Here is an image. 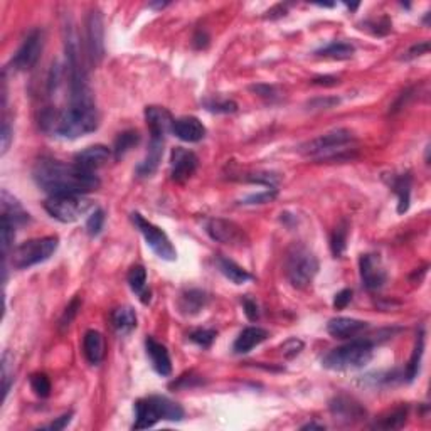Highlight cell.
<instances>
[{"mask_svg": "<svg viewBox=\"0 0 431 431\" xmlns=\"http://www.w3.org/2000/svg\"><path fill=\"white\" fill-rule=\"evenodd\" d=\"M278 192L277 189H270V190H263V192H258V194H251V196H248L246 199L243 201V204L246 205H256V204H266V203H271V201L277 199Z\"/></svg>", "mask_w": 431, "mask_h": 431, "instance_id": "b9f144b4", "label": "cell"}, {"mask_svg": "<svg viewBox=\"0 0 431 431\" xmlns=\"http://www.w3.org/2000/svg\"><path fill=\"white\" fill-rule=\"evenodd\" d=\"M208 302H209L208 293L203 292V290H197V288L185 290V292L181 293V297H178V300H177L178 312H181L182 315H187V317L197 315V313H199L201 310L208 305Z\"/></svg>", "mask_w": 431, "mask_h": 431, "instance_id": "7402d4cb", "label": "cell"}, {"mask_svg": "<svg viewBox=\"0 0 431 431\" xmlns=\"http://www.w3.org/2000/svg\"><path fill=\"white\" fill-rule=\"evenodd\" d=\"M138 142H140V135H138L137 130L122 131V134L116 137L115 145H113V154H115L116 161H118V158H122L127 152H130L134 147H137Z\"/></svg>", "mask_w": 431, "mask_h": 431, "instance_id": "d6a6232c", "label": "cell"}, {"mask_svg": "<svg viewBox=\"0 0 431 431\" xmlns=\"http://www.w3.org/2000/svg\"><path fill=\"white\" fill-rule=\"evenodd\" d=\"M104 224V212L103 209H95L91 216L86 221V231L89 236H98L102 232Z\"/></svg>", "mask_w": 431, "mask_h": 431, "instance_id": "ab89813d", "label": "cell"}, {"mask_svg": "<svg viewBox=\"0 0 431 431\" xmlns=\"http://www.w3.org/2000/svg\"><path fill=\"white\" fill-rule=\"evenodd\" d=\"M145 120L150 130V137H165L169 131H172L174 122H176L172 113L162 107H147Z\"/></svg>", "mask_w": 431, "mask_h": 431, "instance_id": "2e32d148", "label": "cell"}, {"mask_svg": "<svg viewBox=\"0 0 431 431\" xmlns=\"http://www.w3.org/2000/svg\"><path fill=\"white\" fill-rule=\"evenodd\" d=\"M268 330L262 327H246L241 333L238 336V339L235 340L232 345V351L236 354H248L250 351H253L256 345L265 342L268 339Z\"/></svg>", "mask_w": 431, "mask_h": 431, "instance_id": "603a6c76", "label": "cell"}, {"mask_svg": "<svg viewBox=\"0 0 431 431\" xmlns=\"http://www.w3.org/2000/svg\"><path fill=\"white\" fill-rule=\"evenodd\" d=\"M2 216L9 217L12 223L17 224H24L29 221V214L22 209V205L19 204L17 199H14L7 190H2Z\"/></svg>", "mask_w": 431, "mask_h": 431, "instance_id": "4dcf8cb0", "label": "cell"}, {"mask_svg": "<svg viewBox=\"0 0 431 431\" xmlns=\"http://www.w3.org/2000/svg\"><path fill=\"white\" fill-rule=\"evenodd\" d=\"M302 430H325V426L317 425V423H309V425L302 426Z\"/></svg>", "mask_w": 431, "mask_h": 431, "instance_id": "db71d44e", "label": "cell"}, {"mask_svg": "<svg viewBox=\"0 0 431 431\" xmlns=\"http://www.w3.org/2000/svg\"><path fill=\"white\" fill-rule=\"evenodd\" d=\"M359 271L363 285L367 290H379L386 283L387 275L378 255H363L359 259Z\"/></svg>", "mask_w": 431, "mask_h": 431, "instance_id": "4fadbf2b", "label": "cell"}, {"mask_svg": "<svg viewBox=\"0 0 431 431\" xmlns=\"http://www.w3.org/2000/svg\"><path fill=\"white\" fill-rule=\"evenodd\" d=\"M204 107L212 113H235L238 111V104L231 100H205Z\"/></svg>", "mask_w": 431, "mask_h": 431, "instance_id": "8d00e7d4", "label": "cell"}, {"mask_svg": "<svg viewBox=\"0 0 431 431\" xmlns=\"http://www.w3.org/2000/svg\"><path fill=\"white\" fill-rule=\"evenodd\" d=\"M131 223H134L135 228L142 232V236L145 238L147 246H149L158 258L165 259V262H176L177 258L176 248H174L169 236H167L161 228H157L155 224L150 223V221H147L145 217L138 214V212H131Z\"/></svg>", "mask_w": 431, "mask_h": 431, "instance_id": "9c48e42d", "label": "cell"}, {"mask_svg": "<svg viewBox=\"0 0 431 431\" xmlns=\"http://www.w3.org/2000/svg\"><path fill=\"white\" fill-rule=\"evenodd\" d=\"M128 285H130L131 292H134L140 298L143 305L150 304V290L147 288V270L142 265H134L130 268L127 275Z\"/></svg>", "mask_w": 431, "mask_h": 431, "instance_id": "484cf974", "label": "cell"}, {"mask_svg": "<svg viewBox=\"0 0 431 431\" xmlns=\"http://www.w3.org/2000/svg\"><path fill=\"white\" fill-rule=\"evenodd\" d=\"M407 418V406H398L393 411L380 416L378 421L374 423V428L379 430H399L405 426Z\"/></svg>", "mask_w": 431, "mask_h": 431, "instance_id": "1f68e13d", "label": "cell"}, {"mask_svg": "<svg viewBox=\"0 0 431 431\" xmlns=\"http://www.w3.org/2000/svg\"><path fill=\"white\" fill-rule=\"evenodd\" d=\"M216 330L212 329H197L194 330V332H190L189 339L192 340V342H196L197 345H201V347L208 349L211 347L212 342L216 340Z\"/></svg>", "mask_w": 431, "mask_h": 431, "instance_id": "74e56055", "label": "cell"}, {"mask_svg": "<svg viewBox=\"0 0 431 431\" xmlns=\"http://www.w3.org/2000/svg\"><path fill=\"white\" fill-rule=\"evenodd\" d=\"M330 411H332L333 416L345 423L360 421V419L366 416V410L352 398H347V396H337V398H333L330 401Z\"/></svg>", "mask_w": 431, "mask_h": 431, "instance_id": "e0dca14e", "label": "cell"}, {"mask_svg": "<svg viewBox=\"0 0 431 431\" xmlns=\"http://www.w3.org/2000/svg\"><path fill=\"white\" fill-rule=\"evenodd\" d=\"M111 150L104 145H91L81 150L75 155V164L88 172H95L96 169L103 167L110 158Z\"/></svg>", "mask_w": 431, "mask_h": 431, "instance_id": "d6986e66", "label": "cell"}, {"mask_svg": "<svg viewBox=\"0 0 431 431\" xmlns=\"http://www.w3.org/2000/svg\"><path fill=\"white\" fill-rule=\"evenodd\" d=\"M86 53L93 64H100L104 57V26L100 10H89L86 17Z\"/></svg>", "mask_w": 431, "mask_h": 431, "instance_id": "7c38bea8", "label": "cell"}, {"mask_svg": "<svg viewBox=\"0 0 431 431\" xmlns=\"http://www.w3.org/2000/svg\"><path fill=\"white\" fill-rule=\"evenodd\" d=\"M374 344L367 339L351 340L349 344L332 349L322 359V366L330 371H354L371 363Z\"/></svg>", "mask_w": 431, "mask_h": 431, "instance_id": "5b68a950", "label": "cell"}, {"mask_svg": "<svg viewBox=\"0 0 431 431\" xmlns=\"http://www.w3.org/2000/svg\"><path fill=\"white\" fill-rule=\"evenodd\" d=\"M205 231L217 243L228 244L232 248H246L250 246V236L246 231L239 226L238 223L229 219H223V217H214L209 219L205 224Z\"/></svg>", "mask_w": 431, "mask_h": 431, "instance_id": "30bf717a", "label": "cell"}, {"mask_svg": "<svg viewBox=\"0 0 431 431\" xmlns=\"http://www.w3.org/2000/svg\"><path fill=\"white\" fill-rule=\"evenodd\" d=\"M356 48L351 44V42H344V41H333L330 44L324 46V48L317 49L315 54L320 57H329V59H351L354 56Z\"/></svg>", "mask_w": 431, "mask_h": 431, "instance_id": "f1b7e54d", "label": "cell"}, {"mask_svg": "<svg viewBox=\"0 0 431 431\" xmlns=\"http://www.w3.org/2000/svg\"><path fill=\"white\" fill-rule=\"evenodd\" d=\"M30 387L39 398H48L51 394V380L44 372H37V374L30 376Z\"/></svg>", "mask_w": 431, "mask_h": 431, "instance_id": "e575fe53", "label": "cell"}, {"mask_svg": "<svg viewBox=\"0 0 431 431\" xmlns=\"http://www.w3.org/2000/svg\"><path fill=\"white\" fill-rule=\"evenodd\" d=\"M184 418V410L172 399L165 396H149V398L138 399L135 403V430L152 428L155 423L161 419L167 421H181Z\"/></svg>", "mask_w": 431, "mask_h": 431, "instance_id": "277c9868", "label": "cell"}, {"mask_svg": "<svg viewBox=\"0 0 431 431\" xmlns=\"http://www.w3.org/2000/svg\"><path fill=\"white\" fill-rule=\"evenodd\" d=\"M111 325L118 336H128L137 329V313L131 306L123 305L113 310L111 313Z\"/></svg>", "mask_w": 431, "mask_h": 431, "instance_id": "d4e9b609", "label": "cell"}, {"mask_svg": "<svg viewBox=\"0 0 431 431\" xmlns=\"http://www.w3.org/2000/svg\"><path fill=\"white\" fill-rule=\"evenodd\" d=\"M41 123L56 137L75 140L93 134L100 125V115L95 102L69 103V107L63 111H44Z\"/></svg>", "mask_w": 431, "mask_h": 431, "instance_id": "7a4b0ae2", "label": "cell"}, {"mask_svg": "<svg viewBox=\"0 0 431 431\" xmlns=\"http://www.w3.org/2000/svg\"><path fill=\"white\" fill-rule=\"evenodd\" d=\"M423 354H425V332L419 330L416 336V344H414V349H413V354H411L410 363H407L406 371H405V378L407 383H413V380L418 378L419 367H421Z\"/></svg>", "mask_w": 431, "mask_h": 431, "instance_id": "f546056e", "label": "cell"}, {"mask_svg": "<svg viewBox=\"0 0 431 431\" xmlns=\"http://www.w3.org/2000/svg\"><path fill=\"white\" fill-rule=\"evenodd\" d=\"M36 184L49 196L63 194H88L100 187V178L95 172L81 169L76 164H64L51 158L39 161L33 170Z\"/></svg>", "mask_w": 431, "mask_h": 431, "instance_id": "6da1fadb", "label": "cell"}, {"mask_svg": "<svg viewBox=\"0 0 431 431\" xmlns=\"http://www.w3.org/2000/svg\"><path fill=\"white\" fill-rule=\"evenodd\" d=\"M172 134L182 142L196 143L205 137V127L196 116H182L174 122Z\"/></svg>", "mask_w": 431, "mask_h": 431, "instance_id": "ac0fdd59", "label": "cell"}, {"mask_svg": "<svg viewBox=\"0 0 431 431\" xmlns=\"http://www.w3.org/2000/svg\"><path fill=\"white\" fill-rule=\"evenodd\" d=\"M279 351H282L285 359H295V357L304 351V342H302L300 339H297V337H292V339H288L286 342L282 344Z\"/></svg>", "mask_w": 431, "mask_h": 431, "instance_id": "60d3db41", "label": "cell"}, {"mask_svg": "<svg viewBox=\"0 0 431 431\" xmlns=\"http://www.w3.org/2000/svg\"><path fill=\"white\" fill-rule=\"evenodd\" d=\"M73 418V411H69V413H64L63 416L56 418L53 423H49V425L42 426V430H49V431H59V430H64L66 426L69 425V421H71Z\"/></svg>", "mask_w": 431, "mask_h": 431, "instance_id": "bcb514c9", "label": "cell"}, {"mask_svg": "<svg viewBox=\"0 0 431 431\" xmlns=\"http://www.w3.org/2000/svg\"><path fill=\"white\" fill-rule=\"evenodd\" d=\"M0 138H2V154H6L7 150H9L10 140H12V128H10L7 120H3L2 123V134H0Z\"/></svg>", "mask_w": 431, "mask_h": 431, "instance_id": "681fc988", "label": "cell"}, {"mask_svg": "<svg viewBox=\"0 0 431 431\" xmlns=\"http://www.w3.org/2000/svg\"><path fill=\"white\" fill-rule=\"evenodd\" d=\"M44 209L48 214L59 223H75L93 209V201L84 194H63V196H49L46 199Z\"/></svg>", "mask_w": 431, "mask_h": 431, "instance_id": "52a82bcc", "label": "cell"}, {"mask_svg": "<svg viewBox=\"0 0 431 431\" xmlns=\"http://www.w3.org/2000/svg\"><path fill=\"white\" fill-rule=\"evenodd\" d=\"M80 309H81V298L75 297L71 300V304L66 306L63 317H61V322H59L61 329H66V327H69V325H71V322L75 320V317L77 315V312H80Z\"/></svg>", "mask_w": 431, "mask_h": 431, "instance_id": "7bdbcfd3", "label": "cell"}, {"mask_svg": "<svg viewBox=\"0 0 431 431\" xmlns=\"http://www.w3.org/2000/svg\"><path fill=\"white\" fill-rule=\"evenodd\" d=\"M164 137H150V145L147 150L145 158L137 165L135 172L138 177H150L154 176L155 170L158 169L162 161V155H164Z\"/></svg>", "mask_w": 431, "mask_h": 431, "instance_id": "ffe728a7", "label": "cell"}, {"mask_svg": "<svg viewBox=\"0 0 431 431\" xmlns=\"http://www.w3.org/2000/svg\"><path fill=\"white\" fill-rule=\"evenodd\" d=\"M244 181L253 182V184L268 185L270 189H277L279 177L277 176V174H271V172H255V174H248Z\"/></svg>", "mask_w": 431, "mask_h": 431, "instance_id": "f35d334b", "label": "cell"}, {"mask_svg": "<svg viewBox=\"0 0 431 431\" xmlns=\"http://www.w3.org/2000/svg\"><path fill=\"white\" fill-rule=\"evenodd\" d=\"M366 329V322L349 317H336L329 320L327 324V332L332 337H336V339H351V337H356L357 333H360Z\"/></svg>", "mask_w": 431, "mask_h": 431, "instance_id": "44dd1931", "label": "cell"}, {"mask_svg": "<svg viewBox=\"0 0 431 431\" xmlns=\"http://www.w3.org/2000/svg\"><path fill=\"white\" fill-rule=\"evenodd\" d=\"M44 49V30L33 29L12 57V66L17 71H29L37 64Z\"/></svg>", "mask_w": 431, "mask_h": 431, "instance_id": "8fae6325", "label": "cell"}, {"mask_svg": "<svg viewBox=\"0 0 431 431\" xmlns=\"http://www.w3.org/2000/svg\"><path fill=\"white\" fill-rule=\"evenodd\" d=\"M209 44V36L204 33V30H197V34L194 36V46H196L197 49H204L208 48Z\"/></svg>", "mask_w": 431, "mask_h": 431, "instance_id": "f5cc1de1", "label": "cell"}, {"mask_svg": "<svg viewBox=\"0 0 431 431\" xmlns=\"http://www.w3.org/2000/svg\"><path fill=\"white\" fill-rule=\"evenodd\" d=\"M250 89L253 93H256L258 96H262V98H266V100H275L278 96L277 88L270 86V84H255V86H251Z\"/></svg>", "mask_w": 431, "mask_h": 431, "instance_id": "f6af8a7d", "label": "cell"}, {"mask_svg": "<svg viewBox=\"0 0 431 431\" xmlns=\"http://www.w3.org/2000/svg\"><path fill=\"white\" fill-rule=\"evenodd\" d=\"M145 351L154 371L157 372V374H161L162 378H169V376L172 374V360H170L169 351H167L165 345L158 342V340H155L154 337H147Z\"/></svg>", "mask_w": 431, "mask_h": 431, "instance_id": "9a60e30c", "label": "cell"}, {"mask_svg": "<svg viewBox=\"0 0 431 431\" xmlns=\"http://www.w3.org/2000/svg\"><path fill=\"white\" fill-rule=\"evenodd\" d=\"M318 271L317 256L304 244H295L288 250L285 258V275L292 286L304 290L312 285Z\"/></svg>", "mask_w": 431, "mask_h": 431, "instance_id": "8992f818", "label": "cell"}, {"mask_svg": "<svg viewBox=\"0 0 431 431\" xmlns=\"http://www.w3.org/2000/svg\"><path fill=\"white\" fill-rule=\"evenodd\" d=\"M393 192L398 196V212L399 214H405L410 209V201H411V176L410 174H399L391 178L389 182Z\"/></svg>", "mask_w": 431, "mask_h": 431, "instance_id": "4316f807", "label": "cell"}, {"mask_svg": "<svg viewBox=\"0 0 431 431\" xmlns=\"http://www.w3.org/2000/svg\"><path fill=\"white\" fill-rule=\"evenodd\" d=\"M197 165H199V158H197L196 154L177 147L170 155V177L176 182H185L194 176Z\"/></svg>", "mask_w": 431, "mask_h": 431, "instance_id": "5bb4252c", "label": "cell"}, {"mask_svg": "<svg viewBox=\"0 0 431 431\" xmlns=\"http://www.w3.org/2000/svg\"><path fill=\"white\" fill-rule=\"evenodd\" d=\"M165 6H169V3L164 2V3H150V7H157V9H164Z\"/></svg>", "mask_w": 431, "mask_h": 431, "instance_id": "11a10c76", "label": "cell"}, {"mask_svg": "<svg viewBox=\"0 0 431 431\" xmlns=\"http://www.w3.org/2000/svg\"><path fill=\"white\" fill-rule=\"evenodd\" d=\"M356 142L354 134L345 128L329 131L320 137L310 140L300 147V154L305 157L317 158V161H340V158L351 157L347 147Z\"/></svg>", "mask_w": 431, "mask_h": 431, "instance_id": "3957f363", "label": "cell"}, {"mask_svg": "<svg viewBox=\"0 0 431 431\" xmlns=\"http://www.w3.org/2000/svg\"><path fill=\"white\" fill-rule=\"evenodd\" d=\"M104 351H107L104 337L98 330H88L83 339V352L88 363L93 364V366H98L104 359Z\"/></svg>", "mask_w": 431, "mask_h": 431, "instance_id": "cb8c5ba5", "label": "cell"}, {"mask_svg": "<svg viewBox=\"0 0 431 431\" xmlns=\"http://www.w3.org/2000/svg\"><path fill=\"white\" fill-rule=\"evenodd\" d=\"M347 236H349V224L347 221H342L340 224H337L332 236H330V250H332L336 258L344 255L345 248H347Z\"/></svg>", "mask_w": 431, "mask_h": 431, "instance_id": "836d02e7", "label": "cell"}, {"mask_svg": "<svg viewBox=\"0 0 431 431\" xmlns=\"http://www.w3.org/2000/svg\"><path fill=\"white\" fill-rule=\"evenodd\" d=\"M312 83L317 86H336L340 83V80L337 76H317L313 77Z\"/></svg>", "mask_w": 431, "mask_h": 431, "instance_id": "816d5d0a", "label": "cell"}, {"mask_svg": "<svg viewBox=\"0 0 431 431\" xmlns=\"http://www.w3.org/2000/svg\"><path fill=\"white\" fill-rule=\"evenodd\" d=\"M14 238H15V223H12L9 217L2 216V250L6 258L7 255H9L10 246H12Z\"/></svg>", "mask_w": 431, "mask_h": 431, "instance_id": "d590c367", "label": "cell"}, {"mask_svg": "<svg viewBox=\"0 0 431 431\" xmlns=\"http://www.w3.org/2000/svg\"><path fill=\"white\" fill-rule=\"evenodd\" d=\"M351 300H352V290L344 288L336 295V298H333V306H336L337 310H342L351 304Z\"/></svg>", "mask_w": 431, "mask_h": 431, "instance_id": "c3c4849f", "label": "cell"}, {"mask_svg": "<svg viewBox=\"0 0 431 431\" xmlns=\"http://www.w3.org/2000/svg\"><path fill=\"white\" fill-rule=\"evenodd\" d=\"M340 100L336 98V96H325V98H313L306 103L309 110H330L333 108L336 104H339Z\"/></svg>", "mask_w": 431, "mask_h": 431, "instance_id": "ee69618b", "label": "cell"}, {"mask_svg": "<svg viewBox=\"0 0 431 431\" xmlns=\"http://www.w3.org/2000/svg\"><path fill=\"white\" fill-rule=\"evenodd\" d=\"M57 246H59V238L57 236H44V238L29 239V241L19 244L12 251V265L17 270H26V268L48 262L56 253Z\"/></svg>", "mask_w": 431, "mask_h": 431, "instance_id": "ba28073f", "label": "cell"}, {"mask_svg": "<svg viewBox=\"0 0 431 431\" xmlns=\"http://www.w3.org/2000/svg\"><path fill=\"white\" fill-rule=\"evenodd\" d=\"M428 51H430V42L428 41H423V42H419V44H414L413 48H411L410 51L406 53L405 59H413V57L423 56V54H426Z\"/></svg>", "mask_w": 431, "mask_h": 431, "instance_id": "f907efd6", "label": "cell"}, {"mask_svg": "<svg viewBox=\"0 0 431 431\" xmlns=\"http://www.w3.org/2000/svg\"><path fill=\"white\" fill-rule=\"evenodd\" d=\"M217 266H219L221 273H223L229 282L235 283V285H244V283L250 282V279L253 278L250 271L244 270L243 266H239L238 263L226 258V256H217Z\"/></svg>", "mask_w": 431, "mask_h": 431, "instance_id": "83f0119b", "label": "cell"}, {"mask_svg": "<svg viewBox=\"0 0 431 431\" xmlns=\"http://www.w3.org/2000/svg\"><path fill=\"white\" fill-rule=\"evenodd\" d=\"M243 306H244V313H246V317L250 318L251 322L258 320V318H259V309H258V304H256L253 298L244 297L243 298Z\"/></svg>", "mask_w": 431, "mask_h": 431, "instance_id": "7dc6e473", "label": "cell"}]
</instances>
